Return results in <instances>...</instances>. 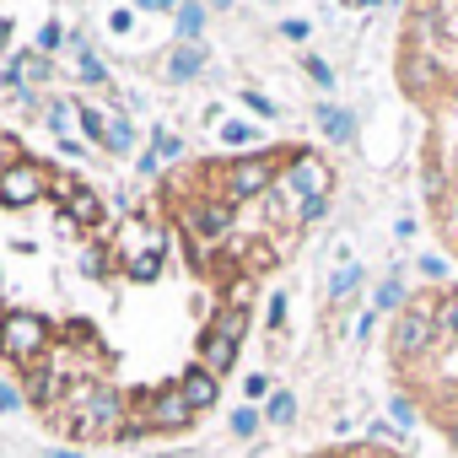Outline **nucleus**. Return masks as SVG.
<instances>
[{
  "instance_id": "obj_9",
  "label": "nucleus",
  "mask_w": 458,
  "mask_h": 458,
  "mask_svg": "<svg viewBox=\"0 0 458 458\" xmlns=\"http://www.w3.org/2000/svg\"><path fill=\"white\" fill-rule=\"evenodd\" d=\"M189 415H194V404H189V399H183L178 388H167V394H162V399L151 404V420H157V426H183Z\"/></svg>"
},
{
  "instance_id": "obj_29",
  "label": "nucleus",
  "mask_w": 458,
  "mask_h": 458,
  "mask_svg": "<svg viewBox=\"0 0 458 458\" xmlns=\"http://www.w3.org/2000/svg\"><path fill=\"white\" fill-rule=\"evenodd\" d=\"M437 329H458V297L442 308V318H437Z\"/></svg>"
},
{
  "instance_id": "obj_19",
  "label": "nucleus",
  "mask_w": 458,
  "mask_h": 458,
  "mask_svg": "<svg viewBox=\"0 0 458 458\" xmlns=\"http://www.w3.org/2000/svg\"><path fill=\"white\" fill-rule=\"evenodd\" d=\"M356 281H361V270H356V265H340V276L329 281V297H345V292H351Z\"/></svg>"
},
{
  "instance_id": "obj_18",
  "label": "nucleus",
  "mask_w": 458,
  "mask_h": 458,
  "mask_svg": "<svg viewBox=\"0 0 458 458\" xmlns=\"http://www.w3.org/2000/svg\"><path fill=\"white\" fill-rule=\"evenodd\" d=\"M76 119H81V124H87V135H92V140H98V146H103V140H108V119H103V114H98V108H81V114H76Z\"/></svg>"
},
{
  "instance_id": "obj_5",
  "label": "nucleus",
  "mask_w": 458,
  "mask_h": 458,
  "mask_svg": "<svg viewBox=\"0 0 458 458\" xmlns=\"http://www.w3.org/2000/svg\"><path fill=\"white\" fill-rule=\"evenodd\" d=\"M394 345H399L404 356H415V351H426V345H431V313H426V308H415V313H404V318H399V329H394Z\"/></svg>"
},
{
  "instance_id": "obj_37",
  "label": "nucleus",
  "mask_w": 458,
  "mask_h": 458,
  "mask_svg": "<svg viewBox=\"0 0 458 458\" xmlns=\"http://www.w3.org/2000/svg\"><path fill=\"white\" fill-rule=\"evenodd\" d=\"M361 6H377V0H361Z\"/></svg>"
},
{
  "instance_id": "obj_3",
  "label": "nucleus",
  "mask_w": 458,
  "mask_h": 458,
  "mask_svg": "<svg viewBox=\"0 0 458 458\" xmlns=\"http://www.w3.org/2000/svg\"><path fill=\"white\" fill-rule=\"evenodd\" d=\"M38 194H44V173L33 162H17L0 173V205H33Z\"/></svg>"
},
{
  "instance_id": "obj_20",
  "label": "nucleus",
  "mask_w": 458,
  "mask_h": 458,
  "mask_svg": "<svg viewBox=\"0 0 458 458\" xmlns=\"http://www.w3.org/2000/svg\"><path fill=\"white\" fill-rule=\"evenodd\" d=\"M372 302H377V308H383V313H388V308H399V302H404V286H399V281H383V286H377V297H372Z\"/></svg>"
},
{
  "instance_id": "obj_22",
  "label": "nucleus",
  "mask_w": 458,
  "mask_h": 458,
  "mask_svg": "<svg viewBox=\"0 0 458 458\" xmlns=\"http://www.w3.org/2000/svg\"><path fill=\"white\" fill-rule=\"evenodd\" d=\"M292 415H297V399H292V394H276V399H270V420H281V426H286Z\"/></svg>"
},
{
  "instance_id": "obj_36",
  "label": "nucleus",
  "mask_w": 458,
  "mask_h": 458,
  "mask_svg": "<svg viewBox=\"0 0 458 458\" xmlns=\"http://www.w3.org/2000/svg\"><path fill=\"white\" fill-rule=\"evenodd\" d=\"M210 6H233V0H210Z\"/></svg>"
},
{
  "instance_id": "obj_16",
  "label": "nucleus",
  "mask_w": 458,
  "mask_h": 458,
  "mask_svg": "<svg viewBox=\"0 0 458 458\" xmlns=\"http://www.w3.org/2000/svg\"><path fill=\"white\" fill-rule=\"evenodd\" d=\"M157 270H162V249H146V254L130 259V276H135V281H151Z\"/></svg>"
},
{
  "instance_id": "obj_2",
  "label": "nucleus",
  "mask_w": 458,
  "mask_h": 458,
  "mask_svg": "<svg viewBox=\"0 0 458 458\" xmlns=\"http://www.w3.org/2000/svg\"><path fill=\"white\" fill-rule=\"evenodd\" d=\"M71 415L87 431H108V426H119V394L114 388H87V394H76Z\"/></svg>"
},
{
  "instance_id": "obj_8",
  "label": "nucleus",
  "mask_w": 458,
  "mask_h": 458,
  "mask_svg": "<svg viewBox=\"0 0 458 458\" xmlns=\"http://www.w3.org/2000/svg\"><path fill=\"white\" fill-rule=\"evenodd\" d=\"M189 226H194V238H221L226 226H233V210H226V205H199L189 216Z\"/></svg>"
},
{
  "instance_id": "obj_17",
  "label": "nucleus",
  "mask_w": 458,
  "mask_h": 458,
  "mask_svg": "<svg viewBox=\"0 0 458 458\" xmlns=\"http://www.w3.org/2000/svg\"><path fill=\"white\" fill-rule=\"evenodd\" d=\"M243 329H249V313H243V308H226V318L216 324V335H226V340H238Z\"/></svg>"
},
{
  "instance_id": "obj_14",
  "label": "nucleus",
  "mask_w": 458,
  "mask_h": 458,
  "mask_svg": "<svg viewBox=\"0 0 458 458\" xmlns=\"http://www.w3.org/2000/svg\"><path fill=\"white\" fill-rule=\"evenodd\" d=\"M199 28H205V6H199V0H183V6H178V33L199 38Z\"/></svg>"
},
{
  "instance_id": "obj_30",
  "label": "nucleus",
  "mask_w": 458,
  "mask_h": 458,
  "mask_svg": "<svg viewBox=\"0 0 458 458\" xmlns=\"http://www.w3.org/2000/svg\"><path fill=\"white\" fill-rule=\"evenodd\" d=\"M17 404H22V394L12 383H0V410H17Z\"/></svg>"
},
{
  "instance_id": "obj_25",
  "label": "nucleus",
  "mask_w": 458,
  "mask_h": 458,
  "mask_svg": "<svg viewBox=\"0 0 458 458\" xmlns=\"http://www.w3.org/2000/svg\"><path fill=\"white\" fill-rule=\"evenodd\" d=\"M410 81L426 87V81H431V65H426V60H410Z\"/></svg>"
},
{
  "instance_id": "obj_7",
  "label": "nucleus",
  "mask_w": 458,
  "mask_h": 458,
  "mask_svg": "<svg viewBox=\"0 0 458 458\" xmlns=\"http://www.w3.org/2000/svg\"><path fill=\"white\" fill-rule=\"evenodd\" d=\"M178 394H183L194 410L216 404V372H205V367H189V372H183V383H178Z\"/></svg>"
},
{
  "instance_id": "obj_26",
  "label": "nucleus",
  "mask_w": 458,
  "mask_h": 458,
  "mask_svg": "<svg viewBox=\"0 0 458 458\" xmlns=\"http://www.w3.org/2000/svg\"><path fill=\"white\" fill-rule=\"evenodd\" d=\"M243 103H249V108H254V114H265V119H270V114H276V103H270V98H259V92H249V98H243Z\"/></svg>"
},
{
  "instance_id": "obj_15",
  "label": "nucleus",
  "mask_w": 458,
  "mask_h": 458,
  "mask_svg": "<svg viewBox=\"0 0 458 458\" xmlns=\"http://www.w3.org/2000/svg\"><path fill=\"white\" fill-rule=\"evenodd\" d=\"M108 151H130L135 146V130H130V119H108V140H103Z\"/></svg>"
},
{
  "instance_id": "obj_10",
  "label": "nucleus",
  "mask_w": 458,
  "mask_h": 458,
  "mask_svg": "<svg viewBox=\"0 0 458 458\" xmlns=\"http://www.w3.org/2000/svg\"><path fill=\"white\" fill-rule=\"evenodd\" d=\"M233 361H238V340H226V335L210 329V340H205V372H226Z\"/></svg>"
},
{
  "instance_id": "obj_6",
  "label": "nucleus",
  "mask_w": 458,
  "mask_h": 458,
  "mask_svg": "<svg viewBox=\"0 0 458 458\" xmlns=\"http://www.w3.org/2000/svg\"><path fill=\"white\" fill-rule=\"evenodd\" d=\"M292 189H297L302 199H324V189H329V173H324V162L302 157V162L292 167Z\"/></svg>"
},
{
  "instance_id": "obj_12",
  "label": "nucleus",
  "mask_w": 458,
  "mask_h": 458,
  "mask_svg": "<svg viewBox=\"0 0 458 458\" xmlns=\"http://www.w3.org/2000/svg\"><path fill=\"white\" fill-rule=\"evenodd\" d=\"M65 210H71L76 221H98V216H103V199H98L92 189H71V194H65Z\"/></svg>"
},
{
  "instance_id": "obj_32",
  "label": "nucleus",
  "mask_w": 458,
  "mask_h": 458,
  "mask_svg": "<svg viewBox=\"0 0 458 458\" xmlns=\"http://www.w3.org/2000/svg\"><path fill=\"white\" fill-rule=\"evenodd\" d=\"M394 420H399V426H410V420H415V410H410L404 399H394Z\"/></svg>"
},
{
  "instance_id": "obj_13",
  "label": "nucleus",
  "mask_w": 458,
  "mask_h": 458,
  "mask_svg": "<svg viewBox=\"0 0 458 458\" xmlns=\"http://www.w3.org/2000/svg\"><path fill=\"white\" fill-rule=\"evenodd\" d=\"M318 124H324V135H335V140H345V135L356 130V119H351L345 108H318Z\"/></svg>"
},
{
  "instance_id": "obj_31",
  "label": "nucleus",
  "mask_w": 458,
  "mask_h": 458,
  "mask_svg": "<svg viewBox=\"0 0 458 458\" xmlns=\"http://www.w3.org/2000/svg\"><path fill=\"white\" fill-rule=\"evenodd\" d=\"M308 76H313V81H324V87H329V81H335V76H329V65H324V60H308Z\"/></svg>"
},
{
  "instance_id": "obj_27",
  "label": "nucleus",
  "mask_w": 458,
  "mask_h": 458,
  "mask_svg": "<svg viewBox=\"0 0 458 458\" xmlns=\"http://www.w3.org/2000/svg\"><path fill=\"white\" fill-rule=\"evenodd\" d=\"M49 124H55V130H71V108H65V103H55V108H49Z\"/></svg>"
},
{
  "instance_id": "obj_4",
  "label": "nucleus",
  "mask_w": 458,
  "mask_h": 458,
  "mask_svg": "<svg viewBox=\"0 0 458 458\" xmlns=\"http://www.w3.org/2000/svg\"><path fill=\"white\" fill-rule=\"evenodd\" d=\"M270 178H276L270 157H249V162H238L233 173H226V189H233V199H249V194L270 189Z\"/></svg>"
},
{
  "instance_id": "obj_11",
  "label": "nucleus",
  "mask_w": 458,
  "mask_h": 458,
  "mask_svg": "<svg viewBox=\"0 0 458 458\" xmlns=\"http://www.w3.org/2000/svg\"><path fill=\"white\" fill-rule=\"evenodd\" d=\"M199 65H205V49H199V44H183V49L173 55V65H167V76H173V81H189V76H199Z\"/></svg>"
},
{
  "instance_id": "obj_35",
  "label": "nucleus",
  "mask_w": 458,
  "mask_h": 458,
  "mask_svg": "<svg viewBox=\"0 0 458 458\" xmlns=\"http://www.w3.org/2000/svg\"><path fill=\"white\" fill-rule=\"evenodd\" d=\"M49 458H81V453H71V447H55V453H49Z\"/></svg>"
},
{
  "instance_id": "obj_21",
  "label": "nucleus",
  "mask_w": 458,
  "mask_h": 458,
  "mask_svg": "<svg viewBox=\"0 0 458 458\" xmlns=\"http://www.w3.org/2000/svg\"><path fill=\"white\" fill-rule=\"evenodd\" d=\"M221 140H233V146H249V140H254V124H243V119L221 124Z\"/></svg>"
},
{
  "instance_id": "obj_24",
  "label": "nucleus",
  "mask_w": 458,
  "mask_h": 458,
  "mask_svg": "<svg viewBox=\"0 0 458 458\" xmlns=\"http://www.w3.org/2000/svg\"><path fill=\"white\" fill-rule=\"evenodd\" d=\"M254 426H259V415H254V410H238V415H233V431H243V437H249Z\"/></svg>"
},
{
  "instance_id": "obj_1",
  "label": "nucleus",
  "mask_w": 458,
  "mask_h": 458,
  "mask_svg": "<svg viewBox=\"0 0 458 458\" xmlns=\"http://www.w3.org/2000/svg\"><path fill=\"white\" fill-rule=\"evenodd\" d=\"M44 340H49V329H44V318H33V313H6V324H0V345H6L17 361L38 356Z\"/></svg>"
},
{
  "instance_id": "obj_38",
  "label": "nucleus",
  "mask_w": 458,
  "mask_h": 458,
  "mask_svg": "<svg viewBox=\"0 0 458 458\" xmlns=\"http://www.w3.org/2000/svg\"><path fill=\"white\" fill-rule=\"evenodd\" d=\"M453 442H458V426H453Z\"/></svg>"
},
{
  "instance_id": "obj_23",
  "label": "nucleus",
  "mask_w": 458,
  "mask_h": 458,
  "mask_svg": "<svg viewBox=\"0 0 458 458\" xmlns=\"http://www.w3.org/2000/svg\"><path fill=\"white\" fill-rule=\"evenodd\" d=\"M38 49H60V22H44L38 28Z\"/></svg>"
},
{
  "instance_id": "obj_28",
  "label": "nucleus",
  "mask_w": 458,
  "mask_h": 458,
  "mask_svg": "<svg viewBox=\"0 0 458 458\" xmlns=\"http://www.w3.org/2000/svg\"><path fill=\"white\" fill-rule=\"evenodd\" d=\"M157 151H162V157H178L183 146H178V135H167V130H162V135H157Z\"/></svg>"
},
{
  "instance_id": "obj_34",
  "label": "nucleus",
  "mask_w": 458,
  "mask_h": 458,
  "mask_svg": "<svg viewBox=\"0 0 458 458\" xmlns=\"http://www.w3.org/2000/svg\"><path fill=\"white\" fill-rule=\"evenodd\" d=\"M6 167H17V162H12V140L0 135V173H6Z\"/></svg>"
},
{
  "instance_id": "obj_33",
  "label": "nucleus",
  "mask_w": 458,
  "mask_h": 458,
  "mask_svg": "<svg viewBox=\"0 0 458 458\" xmlns=\"http://www.w3.org/2000/svg\"><path fill=\"white\" fill-rule=\"evenodd\" d=\"M140 12H167V6H178V0H135Z\"/></svg>"
}]
</instances>
